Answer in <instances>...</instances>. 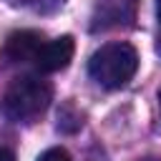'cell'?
<instances>
[{
	"instance_id": "obj_1",
	"label": "cell",
	"mask_w": 161,
	"mask_h": 161,
	"mask_svg": "<svg viewBox=\"0 0 161 161\" xmlns=\"http://www.w3.org/2000/svg\"><path fill=\"white\" fill-rule=\"evenodd\" d=\"M138 70V53L131 43H106L101 45L91 60H88V73L91 78L103 86V88H123Z\"/></svg>"
},
{
	"instance_id": "obj_2",
	"label": "cell",
	"mask_w": 161,
	"mask_h": 161,
	"mask_svg": "<svg viewBox=\"0 0 161 161\" xmlns=\"http://www.w3.org/2000/svg\"><path fill=\"white\" fill-rule=\"evenodd\" d=\"M50 96L53 91L48 80L38 75H20L8 86L3 106L15 123H33L50 106Z\"/></svg>"
},
{
	"instance_id": "obj_3",
	"label": "cell",
	"mask_w": 161,
	"mask_h": 161,
	"mask_svg": "<svg viewBox=\"0 0 161 161\" xmlns=\"http://www.w3.org/2000/svg\"><path fill=\"white\" fill-rule=\"evenodd\" d=\"M133 18H136V0H101L91 15V30L131 25Z\"/></svg>"
},
{
	"instance_id": "obj_4",
	"label": "cell",
	"mask_w": 161,
	"mask_h": 161,
	"mask_svg": "<svg viewBox=\"0 0 161 161\" xmlns=\"http://www.w3.org/2000/svg\"><path fill=\"white\" fill-rule=\"evenodd\" d=\"M73 50H75V43L70 35H60V38H53V40H45L38 58H35V65L45 73H55V70H63L70 58H73Z\"/></svg>"
},
{
	"instance_id": "obj_5",
	"label": "cell",
	"mask_w": 161,
	"mask_h": 161,
	"mask_svg": "<svg viewBox=\"0 0 161 161\" xmlns=\"http://www.w3.org/2000/svg\"><path fill=\"white\" fill-rule=\"evenodd\" d=\"M43 43H45L43 33H38V30H18V33H13V35L8 38V43H5V55H8L10 60H15V63H28V60L35 63Z\"/></svg>"
},
{
	"instance_id": "obj_6",
	"label": "cell",
	"mask_w": 161,
	"mask_h": 161,
	"mask_svg": "<svg viewBox=\"0 0 161 161\" xmlns=\"http://www.w3.org/2000/svg\"><path fill=\"white\" fill-rule=\"evenodd\" d=\"M8 5L25 8V10H33V13H40V15H50V13H58L65 5V0H8Z\"/></svg>"
},
{
	"instance_id": "obj_7",
	"label": "cell",
	"mask_w": 161,
	"mask_h": 161,
	"mask_svg": "<svg viewBox=\"0 0 161 161\" xmlns=\"http://www.w3.org/2000/svg\"><path fill=\"white\" fill-rule=\"evenodd\" d=\"M38 161H70V153L65 148H60V146H53V148L43 151L38 156Z\"/></svg>"
},
{
	"instance_id": "obj_8",
	"label": "cell",
	"mask_w": 161,
	"mask_h": 161,
	"mask_svg": "<svg viewBox=\"0 0 161 161\" xmlns=\"http://www.w3.org/2000/svg\"><path fill=\"white\" fill-rule=\"evenodd\" d=\"M0 161H15L13 151H10V148H3V146H0Z\"/></svg>"
},
{
	"instance_id": "obj_9",
	"label": "cell",
	"mask_w": 161,
	"mask_h": 161,
	"mask_svg": "<svg viewBox=\"0 0 161 161\" xmlns=\"http://www.w3.org/2000/svg\"><path fill=\"white\" fill-rule=\"evenodd\" d=\"M156 15H158V20H161V0H156Z\"/></svg>"
},
{
	"instance_id": "obj_10",
	"label": "cell",
	"mask_w": 161,
	"mask_h": 161,
	"mask_svg": "<svg viewBox=\"0 0 161 161\" xmlns=\"http://www.w3.org/2000/svg\"><path fill=\"white\" fill-rule=\"evenodd\" d=\"M156 53L161 55V35H158V40H156Z\"/></svg>"
},
{
	"instance_id": "obj_11",
	"label": "cell",
	"mask_w": 161,
	"mask_h": 161,
	"mask_svg": "<svg viewBox=\"0 0 161 161\" xmlns=\"http://www.w3.org/2000/svg\"><path fill=\"white\" fill-rule=\"evenodd\" d=\"M141 161H161V158H141Z\"/></svg>"
},
{
	"instance_id": "obj_12",
	"label": "cell",
	"mask_w": 161,
	"mask_h": 161,
	"mask_svg": "<svg viewBox=\"0 0 161 161\" xmlns=\"http://www.w3.org/2000/svg\"><path fill=\"white\" fill-rule=\"evenodd\" d=\"M158 108H161V88H158Z\"/></svg>"
}]
</instances>
